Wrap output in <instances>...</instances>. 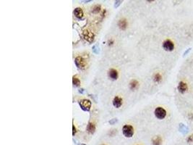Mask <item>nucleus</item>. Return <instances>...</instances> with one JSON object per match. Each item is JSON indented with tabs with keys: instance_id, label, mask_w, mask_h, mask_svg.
Instances as JSON below:
<instances>
[{
	"instance_id": "a211bd4d",
	"label": "nucleus",
	"mask_w": 193,
	"mask_h": 145,
	"mask_svg": "<svg viewBox=\"0 0 193 145\" xmlns=\"http://www.w3.org/2000/svg\"><path fill=\"white\" fill-rule=\"evenodd\" d=\"M187 142H188V143H192L193 142V135H190L189 136L187 139Z\"/></svg>"
},
{
	"instance_id": "5701e85b",
	"label": "nucleus",
	"mask_w": 193,
	"mask_h": 145,
	"mask_svg": "<svg viewBox=\"0 0 193 145\" xmlns=\"http://www.w3.org/2000/svg\"><path fill=\"white\" fill-rule=\"evenodd\" d=\"M72 128H73V132H72V134H73V136L75 134V133H76V128H75V126H72Z\"/></svg>"
},
{
	"instance_id": "0eeeda50",
	"label": "nucleus",
	"mask_w": 193,
	"mask_h": 145,
	"mask_svg": "<svg viewBox=\"0 0 193 145\" xmlns=\"http://www.w3.org/2000/svg\"><path fill=\"white\" fill-rule=\"evenodd\" d=\"M75 65H77V67H78L80 69H83L85 67V61L81 57H78L75 59Z\"/></svg>"
},
{
	"instance_id": "393cba45",
	"label": "nucleus",
	"mask_w": 193,
	"mask_h": 145,
	"mask_svg": "<svg viewBox=\"0 0 193 145\" xmlns=\"http://www.w3.org/2000/svg\"><path fill=\"white\" fill-rule=\"evenodd\" d=\"M80 145H85V144H81Z\"/></svg>"
},
{
	"instance_id": "6e6552de",
	"label": "nucleus",
	"mask_w": 193,
	"mask_h": 145,
	"mask_svg": "<svg viewBox=\"0 0 193 145\" xmlns=\"http://www.w3.org/2000/svg\"><path fill=\"white\" fill-rule=\"evenodd\" d=\"M122 105V99L119 96H115L114 99H113V105L116 108H119Z\"/></svg>"
},
{
	"instance_id": "39448f33",
	"label": "nucleus",
	"mask_w": 193,
	"mask_h": 145,
	"mask_svg": "<svg viewBox=\"0 0 193 145\" xmlns=\"http://www.w3.org/2000/svg\"><path fill=\"white\" fill-rule=\"evenodd\" d=\"M177 89H178L179 93L184 94L188 90V86L185 82L180 81L178 84V86H177Z\"/></svg>"
},
{
	"instance_id": "f8f14e48",
	"label": "nucleus",
	"mask_w": 193,
	"mask_h": 145,
	"mask_svg": "<svg viewBox=\"0 0 193 145\" xmlns=\"http://www.w3.org/2000/svg\"><path fill=\"white\" fill-rule=\"evenodd\" d=\"M118 25H119V27H120V29H122V30H124V29L127 28V20H124V19L120 20V21H119V23H118Z\"/></svg>"
},
{
	"instance_id": "412c9836",
	"label": "nucleus",
	"mask_w": 193,
	"mask_h": 145,
	"mask_svg": "<svg viewBox=\"0 0 193 145\" xmlns=\"http://www.w3.org/2000/svg\"><path fill=\"white\" fill-rule=\"evenodd\" d=\"M95 10H96V12H98V11L100 10V6H98V5H97V6H95V7H94V9L93 10V12H95Z\"/></svg>"
},
{
	"instance_id": "20e7f679",
	"label": "nucleus",
	"mask_w": 193,
	"mask_h": 145,
	"mask_svg": "<svg viewBox=\"0 0 193 145\" xmlns=\"http://www.w3.org/2000/svg\"><path fill=\"white\" fill-rule=\"evenodd\" d=\"M80 105L84 111H89L91 107V102L88 99H82L80 102Z\"/></svg>"
},
{
	"instance_id": "a878e982",
	"label": "nucleus",
	"mask_w": 193,
	"mask_h": 145,
	"mask_svg": "<svg viewBox=\"0 0 193 145\" xmlns=\"http://www.w3.org/2000/svg\"><path fill=\"white\" fill-rule=\"evenodd\" d=\"M102 145H106V144H102Z\"/></svg>"
},
{
	"instance_id": "f03ea898",
	"label": "nucleus",
	"mask_w": 193,
	"mask_h": 145,
	"mask_svg": "<svg viewBox=\"0 0 193 145\" xmlns=\"http://www.w3.org/2000/svg\"><path fill=\"white\" fill-rule=\"evenodd\" d=\"M155 116L159 120H162L164 119L166 116V111L165 109H164L161 107H156L154 111Z\"/></svg>"
},
{
	"instance_id": "f3484780",
	"label": "nucleus",
	"mask_w": 193,
	"mask_h": 145,
	"mask_svg": "<svg viewBox=\"0 0 193 145\" xmlns=\"http://www.w3.org/2000/svg\"><path fill=\"white\" fill-rule=\"evenodd\" d=\"M72 83H73L74 86H79L80 84V80H79L77 78H75V77H74L73 78Z\"/></svg>"
},
{
	"instance_id": "b1692460",
	"label": "nucleus",
	"mask_w": 193,
	"mask_h": 145,
	"mask_svg": "<svg viewBox=\"0 0 193 145\" xmlns=\"http://www.w3.org/2000/svg\"><path fill=\"white\" fill-rule=\"evenodd\" d=\"M190 50H191V48H190V49H188L187 50H186V51L184 52V55H186V54H188V52H190Z\"/></svg>"
},
{
	"instance_id": "aec40b11",
	"label": "nucleus",
	"mask_w": 193,
	"mask_h": 145,
	"mask_svg": "<svg viewBox=\"0 0 193 145\" xmlns=\"http://www.w3.org/2000/svg\"><path fill=\"white\" fill-rule=\"evenodd\" d=\"M122 3L121 1H116L115 2V4H114V7H118L120 5V4Z\"/></svg>"
},
{
	"instance_id": "1a4fd4ad",
	"label": "nucleus",
	"mask_w": 193,
	"mask_h": 145,
	"mask_svg": "<svg viewBox=\"0 0 193 145\" xmlns=\"http://www.w3.org/2000/svg\"><path fill=\"white\" fill-rule=\"evenodd\" d=\"M108 75H109V78H111V79H112V80H116L117 78H118V73L114 69H111L109 71Z\"/></svg>"
},
{
	"instance_id": "dca6fc26",
	"label": "nucleus",
	"mask_w": 193,
	"mask_h": 145,
	"mask_svg": "<svg viewBox=\"0 0 193 145\" xmlns=\"http://www.w3.org/2000/svg\"><path fill=\"white\" fill-rule=\"evenodd\" d=\"M179 130H180V131L182 132V133H183V134H186V133H187V128L184 125V124H180L179 125Z\"/></svg>"
},
{
	"instance_id": "2eb2a0df",
	"label": "nucleus",
	"mask_w": 193,
	"mask_h": 145,
	"mask_svg": "<svg viewBox=\"0 0 193 145\" xmlns=\"http://www.w3.org/2000/svg\"><path fill=\"white\" fill-rule=\"evenodd\" d=\"M162 80V76L160 73H155L153 76V81L156 83H159Z\"/></svg>"
},
{
	"instance_id": "4468645a",
	"label": "nucleus",
	"mask_w": 193,
	"mask_h": 145,
	"mask_svg": "<svg viewBox=\"0 0 193 145\" xmlns=\"http://www.w3.org/2000/svg\"><path fill=\"white\" fill-rule=\"evenodd\" d=\"M139 85V84H138V82L137 81H135V80H133V81H132L130 82V88L131 89H135V88H137V86Z\"/></svg>"
},
{
	"instance_id": "9b49d317",
	"label": "nucleus",
	"mask_w": 193,
	"mask_h": 145,
	"mask_svg": "<svg viewBox=\"0 0 193 145\" xmlns=\"http://www.w3.org/2000/svg\"><path fill=\"white\" fill-rule=\"evenodd\" d=\"M153 145H161L162 144V139L160 136H156L152 140Z\"/></svg>"
},
{
	"instance_id": "9d476101",
	"label": "nucleus",
	"mask_w": 193,
	"mask_h": 145,
	"mask_svg": "<svg viewBox=\"0 0 193 145\" xmlns=\"http://www.w3.org/2000/svg\"><path fill=\"white\" fill-rule=\"evenodd\" d=\"M74 14L77 17V18H79V19H81V18L83 17V12L82 10V9L80 8H76L75 11H74Z\"/></svg>"
},
{
	"instance_id": "4be33fe9",
	"label": "nucleus",
	"mask_w": 193,
	"mask_h": 145,
	"mask_svg": "<svg viewBox=\"0 0 193 145\" xmlns=\"http://www.w3.org/2000/svg\"><path fill=\"white\" fill-rule=\"evenodd\" d=\"M116 121H117V120H116V119H115V118H114V119H112L111 120H109V123H110V124H114L115 123H116Z\"/></svg>"
},
{
	"instance_id": "f257e3e1",
	"label": "nucleus",
	"mask_w": 193,
	"mask_h": 145,
	"mask_svg": "<svg viewBox=\"0 0 193 145\" xmlns=\"http://www.w3.org/2000/svg\"><path fill=\"white\" fill-rule=\"evenodd\" d=\"M122 133L124 136L131 138L134 134V128L130 125H124L122 128Z\"/></svg>"
},
{
	"instance_id": "423d86ee",
	"label": "nucleus",
	"mask_w": 193,
	"mask_h": 145,
	"mask_svg": "<svg viewBox=\"0 0 193 145\" xmlns=\"http://www.w3.org/2000/svg\"><path fill=\"white\" fill-rule=\"evenodd\" d=\"M83 36L85 40L88 41L89 42H91L92 41H93L94 39V35L91 32L88 31H85L83 33Z\"/></svg>"
},
{
	"instance_id": "7ed1b4c3",
	"label": "nucleus",
	"mask_w": 193,
	"mask_h": 145,
	"mask_svg": "<svg viewBox=\"0 0 193 145\" xmlns=\"http://www.w3.org/2000/svg\"><path fill=\"white\" fill-rule=\"evenodd\" d=\"M163 48H164V50L167 51V52H172L174 50V44L171 40L167 39L163 43Z\"/></svg>"
},
{
	"instance_id": "6ab92c4d",
	"label": "nucleus",
	"mask_w": 193,
	"mask_h": 145,
	"mask_svg": "<svg viewBox=\"0 0 193 145\" xmlns=\"http://www.w3.org/2000/svg\"><path fill=\"white\" fill-rule=\"evenodd\" d=\"M97 47H98L97 46H94L93 47V52L95 54H98V52H99V50H98Z\"/></svg>"
},
{
	"instance_id": "ddd939ff",
	"label": "nucleus",
	"mask_w": 193,
	"mask_h": 145,
	"mask_svg": "<svg viewBox=\"0 0 193 145\" xmlns=\"http://www.w3.org/2000/svg\"><path fill=\"white\" fill-rule=\"evenodd\" d=\"M87 130L89 133H91V134H93L95 131V126L94 124L93 123H89L88 125V126H87Z\"/></svg>"
}]
</instances>
